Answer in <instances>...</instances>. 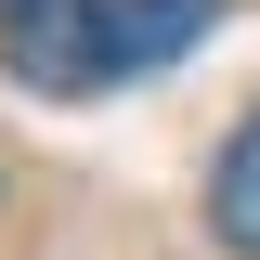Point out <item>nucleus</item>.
Segmentation results:
<instances>
[{"instance_id":"nucleus-3","label":"nucleus","mask_w":260,"mask_h":260,"mask_svg":"<svg viewBox=\"0 0 260 260\" xmlns=\"http://www.w3.org/2000/svg\"><path fill=\"white\" fill-rule=\"evenodd\" d=\"M208 221H221V247H260V117L221 143V169H208Z\"/></svg>"},{"instance_id":"nucleus-1","label":"nucleus","mask_w":260,"mask_h":260,"mask_svg":"<svg viewBox=\"0 0 260 260\" xmlns=\"http://www.w3.org/2000/svg\"><path fill=\"white\" fill-rule=\"evenodd\" d=\"M0 65L26 91H104L117 52H104V0H0Z\"/></svg>"},{"instance_id":"nucleus-2","label":"nucleus","mask_w":260,"mask_h":260,"mask_svg":"<svg viewBox=\"0 0 260 260\" xmlns=\"http://www.w3.org/2000/svg\"><path fill=\"white\" fill-rule=\"evenodd\" d=\"M208 26H221V0H104V52H117V78H143V65H182Z\"/></svg>"}]
</instances>
